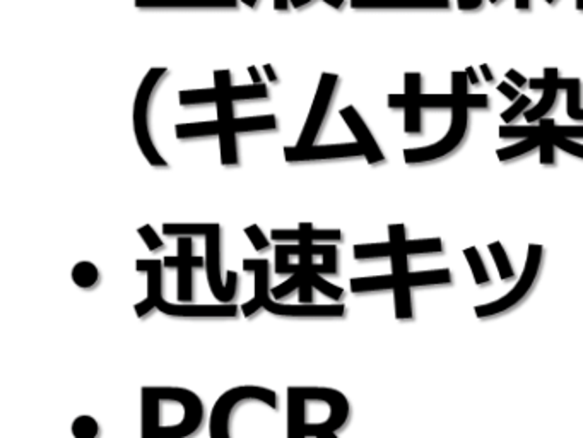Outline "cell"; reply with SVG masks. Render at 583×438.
<instances>
[{"instance_id": "26", "label": "cell", "mask_w": 583, "mask_h": 438, "mask_svg": "<svg viewBox=\"0 0 583 438\" xmlns=\"http://www.w3.org/2000/svg\"><path fill=\"white\" fill-rule=\"evenodd\" d=\"M72 281L82 290H89L99 281V269L89 260H80L72 267Z\"/></svg>"}, {"instance_id": "8", "label": "cell", "mask_w": 583, "mask_h": 438, "mask_svg": "<svg viewBox=\"0 0 583 438\" xmlns=\"http://www.w3.org/2000/svg\"><path fill=\"white\" fill-rule=\"evenodd\" d=\"M206 276L210 293L217 302H233L238 291V274L235 271H228L226 281H222L221 229L206 236Z\"/></svg>"}, {"instance_id": "50", "label": "cell", "mask_w": 583, "mask_h": 438, "mask_svg": "<svg viewBox=\"0 0 583 438\" xmlns=\"http://www.w3.org/2000/svg\"><path fill=\"white\" fill-rule=\"evenodd\" d=\"M482 3L481 2H475V0H459V7L462 10H475L479 9Z\"/></svg>"}, {"instance_id": "40", "label": "cell", "mask_w": 583, "mask_h": 438, "mask_svg": "<svg viewBox=\"0 0 583 438\" xmlns=\"http://www.w3.org/2000/svg\"><path fill=\"white\" fill-rule=\"evenodd\" d=\"M467 86H469V79H467L466 72H452V94L455 96L457 101H466L467 98Z\"/></svg>"}, {"instance_id": "1", "label": "cell", "mask_w": 583, "mask_h": 438, "mask_svg": "<svg viewBox=\"0 0 583 438\" xmlns=\"http://www.w3.org/2000/svg\"><path fill=\"white\" fill-rule=\"evenodd\" d=\"M243 269L253 272V297L250 302L241 305L245 317H252L264 309L275 317L287 318H340L346 315V305H315V303H282L271 298V264L267 259H245Z\"/></svg>"}, {"instance_id": "51", "label": "cell", "mask_w": 583, "mask_h": 438, "mask_svg": "<svg viewBox=\"0 0 583 438\" xmlns=\"http://www.w3.org/2000/svg\"><path fill=\"white\" fill-rule=\"evenodd\" d=\"M528 87H531V90H534V91L546 90V79H544V78L528 79Z\"/></svg>"}, {"instance_id": "13", "label": "cell", "mask_w": 583, "mask_h": 438, "mask_svg": "<svg viewBox=\"0 0 583 438\" xmlns=\"http://www.w3.org/2000/svg\"><path fill=\"white\" fill-rule=\"evenodd\" d=\"M274 241H294V243H315V241H340V229H317L310 222H300L296 229H272Z\"/></svg>"}, {"instance_id": "41", "label": "cell", "mask_w": 583, "mask_h": 438, "mask_svg": "<svg viewBox=\"0 0 583 438\" xmlns=\"http://www.w3.org/2000/svg\"><path fill=\"white\" fill-rule=\"evenodd\" d=\"M245 235H247L248 240L252 241L253 248H255L257 252L267 250V248L271 247V243H268L267 236L264 235L262 229H260L259 225H252V226H248V228H245Z\"/></svg>"}, {"instance_id": "36", "label": "cell", "mask_w": 583, "mask_h": 438, "mask_svg": "<svg viewBox=\"0 0 583 438\" xmlns=\"http://www.w3.org/2000/svg\"><path fill=\"white\" fill-rule=\"evenodd\" d=\"M554 127H556V122L551 118V122H549V139L552 141V144H554L556 148L561 149V151L568 153V155L582 157V160H583V144H580V142L571 141V139H566V137L556 134Z\"/></svg>"}, {"instance_id": "47", "label": "cell", "mask_w": 583, "mask_h": 438, "mask_svg": "<svg viewBox=\"0 0 583 438\" xmlns=\"http://www.w3.org/2000/svg\"><path fill=\"white\" fill-rule=\"evenodd\" d=\"M498 91H500V93L503 96H506L510 101H517V99L520 98L519 90H515V87H513L510 83H500V84H498Z\"/></svg>"}, {"instance_id": "64", "label": "cell", "mask_w": 583, "mask_h": 438, "mask_svg": "<svg viewBox=\"0 0 583 438\" xmlns=\"http://www.w3.org/2000/svg\"><path fill=\"white\" fill-rule=\"evenodd\" d=\"M475 2H481L482 3V0H475Z\"/></svg>"}, {"instance_id": "62", "label": "cell", "mask_w": 583, "mask_h": 438, "mask_svg": "<svg viewBox=\"0 0 583 438\" xmlns=\"http://www.w3.org/2000/svg\"><path fill=\"white\" fill-rule=\"evenodd\" d=\"M546 2H547V3H554L556 0H546Z\"/></svg>"}, {"instance_id": "34", "label": "cell", "mask_w": 583, "mask_h": 438, "mask_svg": "<svg viewBox=\"0 0 583 438\" xmlns=\"http://www.w3.org/2000/svg\"><path fill=\"white\" fill-rule=\"evenodd\" d=\"M500 137L503 139H531V137H539L544 134V129L540 125H503L500 127Z\"/></svg>"}, {"instance_id": "2", "label": "cell", "mask_w": 583, "mask_h": 438, "mask_svg": "<svg viewBox=\"0 0 583 438\" xmlns=\"http://www.w3.org/2000/svg\"><path fill=\"white\" fill-rule=\"evenodd\" d=\"M136 269L147 276V295L142 302L136 303L137 317H145L152 310H159L163 315L173 318H235L238 306L233 303L217 305H199V303H171L163 298V260L139 259Z\"/></svg>"}, {"instance_id": "42", "label": "cell", "mask_w": 583, "mask_h": 438, "mask_svg": "<svg viewBox=\"0 0 583 438\" xmlns=\"http://www.w3.org/2000/svg\"><path fill=\"white\" fill-rule=\"evenodd\" d=\"M137 233H139L142 240H144L145 247H147L151 252L159 250V248L163 247V240L158 236V233L154 232V228H152L151 225L141 226V228L137 229Z\"/></svg>"}, {"instance_id": "16", "label": "cell", "mask_w": 583, "mask_h": 438, "mask_svg": "<svg viewBox=\"0 0 583 438\" xmlns=\"http://www.w3.org/2000/svg\"><path fill=\"white\" fill-rule=\"evenodd\" d=\"M352 9H448L450 0H351Z\"/></svg>"}, {"instance_id": "9", "label": "cell", "mask_w": 583, "mask_h": 438, "mask_svg": "<svg viewBox=\"0 0 583 438\" xmlns=\"http://www.w3.org/2000/svg\"><path fill=\"white\" fill-rule=\"evenodd\" d=\"M337 83H339V76L329 74V72L322 74L315 98H313L312 108H310L308 117H306L300 139L296 142L298 148H308V146L315 144V139L318 137V134H320L322 127H324L325 117H327V111L332 103L333 93H336Z\"/></svg>"}, {"instance_id": "18", "label": "cell", "mask_w": 583, "mask_h": 438, "mask_svg": "<svg viewBox=\"0 0 583 438\" xmlns=\"http://www.w3.org/2000/svg\"><path fill=\"white\" fill-rule=\"evenodd\" d=\"M221 226L216 225V222H183V225H178V222H168V225H163V233L168 236H207L214 232H219Z\"/></svg>"}, {"instance_id": "38", "label": "cell", "mask_w": 583, "mask_h": 438, "mask_svg": "<svg viewBox=\"0 0 583 438\" xmlns=\"http://www.w3.org/2000/svg\"><path fill=\"white\" fill-rule=\"evenodd\" d=\"M405 132L419 134L421 132V106L417 101H410L405 106Z\"/></svg>"}, {"instance_id": "7", "label": "cell", "mask_w": 583, "mask_h": 438, "mask_svg": "<svg viewBox=\"0 0 583 438\" xmlns=\"http://www.w3.org/2000/svg\"><path fill=\"white\" fill-rule=\"evenodd\" d=\"M469 108L466 106V101H457V105L452 108V124L448 129L447 136L442 141L435 142L431 146H424V148L416 149H405L404 160L408 164H419L428 163V161L440 160L450 155L452 151L459 148L460 142L463 141L467 134V125H469Z\"/></svg>"}, {"instance_id": "12", "label": "cell", "mask_w": 583, "mask_h": 438, "mask_svg": "<svg viewBox=\"0 0 583 438\" xmlns=\"http://www.w3.org/2000/svg\"><path fill=\"white\" fill-rule=\"evenodd\" d=\"M340 117H343V120L347 124L352 136L356 137V142L363 148L364 157H366L368 163L377 164L385 161V156H383L382 149H380L377 141H375L373 134L370 132V129L364 124L361 115L358 113V110H356L354 106H346V108L340 110Z\"/></svg>"}, {"instance_id": "17", "label": "cell", "mask_w": 583, "mask_h": 438, "mask_svg": "<svg viewBox=\"0 0 583 438\" xmlns=\"http://www.w3.org/2000/svg\"><path fill=\"white\" fill-rule=\"evenodd\" d=\"M544 79H546V90H544L542 98L537 103L532 110L525 111V118H527L528 124H534V122L542 120L544 115L549 111L552 106H554L556 96H558V69L556 67H547L544 71Z\"/></svg>"}, {"instance_id": "4", "label": "cell", "mask_w": 583, "mask_h": 438, "mask_svg": "<svg viewBox=\"0 0 583 438\" xmlns=\"http://www.w3.org/2000/svg\"><path fill=\"white\" fill-rule=\"evenodd\" d=\"M166 74V67H154L149 69L147 74L142 79L139 90H137L136 99H134V134H136V141L139 144L142 155H144L145 161H147L151 167H168L166 160L159 155L158 149H156L154 142L151 139V132H149L147 127V108L149 101H151V96L154 93L156 86H158L159 79Z\"/></svg>"}, {"instance_id": "33", "label": "cell", "mask_w": 583, "mask_h": 438, "mask_svg": "<svg viewBox=\"0 0 583 438\" xmlns=\"http://www.w3.org/2000/svg\"><path fill=\"white\" fill-rule=\"evenodd\" d=\"M488 248H489L491 257H493L494 264H496L498 272H500V278L503 279V281H508V279H512L513 276H515V272H513L512 264H510L508 255H506L503 243H501V241H493V243H491Z\"/></svg>"}, {"instance_id": "57", "label": "cell", "mask_w": 583, "mask_h": 438, "mask_svg": "<svg viewBox=\"0 0 583 438\" xmlns=\"http://www.w3.org/2000/svg\"><path fill=\"white\" fill-rule=\"evenodd\" d=\"M289 2H291V0H274L275 10H287V7H289Z\"/></svg>"}, {"instance_id": "56", "label": "cell", "mask_w": 583, "mask_h": 438, "mask_svg": "<svg viewBox=\"0 0 583 438\" xmlns=\"http://www.w3.org/2000/svg\"><path fill=\"white\" fill-rule=\"evenodd\" d=\"M481 72H482V76H484L488 83H491V80H494V76H493V72H491V69H489L488 64H482L481 65Z\"/></svg>"}, {"instance_id": "32", "label": "cell", "mask_w": 583, "mask_h": 438, "mask_svg": "<svg viewBox=\"0 0 583 438\" xmlns=\"http://www.w3.org/2000/svg\"><path fill=\"white\" fill-rule=\"evenodd\" d=\"M404 252L408 255H429L442 253L443 241L440 238H424V240H405Z\"/></svg>"}, {"instance_id": "6", "label": "cell", "mask_w": 583, "mask_h": 438, "mask_svg": "<svg viewBox=\"0 0 583 438\" xmlns=\"http://www.w3.org/2000/svg\"><path fill=\"white\" fill-rule=\"evenodd\" d=\"M405 226L390 225L389 226V241H392L395 250L390 257L392 262L394 276V302H395V317L398 320H412V299H410V284H409V255L404 252L405 243Z\"/></svg>"}, {"instance_id": "22", "label": "cell", "mask_w": 583, "mask_h": 438, "mask_svg": "<svg viewBox=\"0 0 583 438\" xmlns=\"http://www.w3.org/2000/svg\"><path fill=\"white\" fill-rule=\"evenodd\" d=\"M450 283H452L450 269H431V271L409 272L410 288L445 286V284H450Z\"/></svg>"}, {"instance_id": "5", "label": "cell", "mask_w": 583, "mask_h": 438, "mask_svg": "<svg viewBox=\"0 0 583 438\" xmlns=\"http://www.w3.org/2000/svg\"><path fill=\"white\" fill-rule=\"evenodd\" d=\"M540 264H542V247L535 243L528 245L527 262H525L524 272H521L520 279L517 281L515 286H513L505 297L494 299V302L491 303L475 306V315H477L479 318L498 317V315H503L510 312L512 309H515L517 305H520V303L528 297L532 288H534L537 276H539L540 271Z\"/></svg>"}, {"instance_id": "21", "label": "cell", "mask_w": 583, "mask_h": 438, "mask_svg": "<svg viewBox=\"0 0 583 438\" xmlns=\"http://www.w3.org/2000/svg\"><path fill=\"white\" fill-rule=\"evenodd\" d=\"M175 134L178 139H195V137H213L219 136V122H194V124H180L175 127Z\"/></svg>"}, {"instance_id": "3", "label": "cell", "mask_w": 583, "mask_h": 438, "mask_svg": "<svg viewBox=\"0 0 583 438\" xmlns=\"http://www.w3.org/2000/svg\"><path fill=\"white\" fill-rule=\"evenodd\" d=\"M245 402H260L272 409L278 407V394L274 390L259 386H238L226 390L210 411L209 437L210 438H231L229 423L238 406Z\"/></svg>"}, {"instance_id": "44", "label": "cell", "mask_w": 583, "mask_h": 438, "mask_svg": "<svg viewBox=\"0 0 583 438\" xmlns=\"http://www.w3.org/2000/svg\"><path fill=\"white\" fill-rule=\"evenodd\" d=\"M554 132L559 134V136L566 137V139H583V125H570V127H561L556 125Z\"/></svg>"}, {"instance_id": "52", "label": "cell", "mask_w": 583, "mask_h": 438, "mask_svg": "<svg viewBox=\"0 0 583 438\" xmlns=\"http://www.w3.org/2000/svg\"><path fill=\"white\" fill-rule=\"evenodd\" d=\"M248 74H250L253 84H262V79H260L259 69L253 67V65H252V67H248Z\"/></svg>"}, {"instance_id": "54", "label": "cell", "mask_w": 583, "mask_h": 438, "mask_svg": "<svg viewBox=\"0 0 583 438\" xmlns=\"http://www.w3.org/2000/svg\"><path fill=\"white\" fill-rule=\"evenodd\" d=\"M466 74H467V79H469V84H474V86H477L479 84V79H477V74L474 72L473 67H467L466 69Z\"/></svg>"}, {"instance_id": "10", "label": "cell", "mask_w": 583, "mask_h": 438, "mask_svg": "<svg viewBox=\"0 0 583 438\" xmlns=\"http://www.w3.org/2000/svg\"><path fill=\"white\" fill-rule=\"evenodd\" d=\"M178 252L175 257H164L163 266L176 269L178 271V302L192 303L194 302V269H201L206 266V257L194 255V241L190 236L178 238Z\"/></svg>"}, {"instance_id": "19", "label": "cell", "mask_w": 583, "mask_h": 438, "mask_svg": "<svg viewBox=\"0 0 583 438\" xmlns=\"http://www.w3.org/2000/svg\"><path fill=\"white\" fill-rule=\"evenodd\" d=\"M558 90L566 91V113L571 120L583 122V110L580 106V79H558Z\"/></svg>"}, {"instance_id": "24", "label": "cell", "mask_w": 583, "mask_h": 438, "mask_svg": "<svg viewBox=\"0 0 583 438\" xmlns=\"http://www.w3.org/2000/svg\"><path fill=\"white\" fill-rule=\"evenodd\" d=\"M221 125L219 142H221V163L224 167H236L238 164V148H236V132L233 125Z\"/></svg>"}, {"instance_id": "55", "label": "cell", "mask_w": 583, "mask_h": 438, "mask_svg": "<svg viewBox=\"0 0 583 438\" xmlns=\"http://www.w3.org/2000/svg\"><path fill=\"white\" fill-rule=\"evenodd\" d=\"M313 438H339L336 435V432H332V430H320V432H317Z\"/></svg>"}, {"instance_id": "43", "label": "cell", "mask_w": 583, "mask_h": 438, "mask_svg": "<svg viewBox=\"0 0 583 438\" xmlns=\"http://www.w3.org/2000/svg\"><path fill=\"white\" fill-rule=\"evenodd\" d=\"M405 96L410 101H417L421 93V74H416V72H408L405 74Z\"/></svg>"}, {"instance_id": "60", "label": "cell", "mask_w": 583, "mask_h": 438, "mask_svg": "<svg viewBox=\"0 0 583 438\" xmlns=\"http://www.w3.org/2000/svg\"><path fill=\"white\" fill-rule=\"evenodd\" d=\"M241 2H243L247 7H252V9L257 6V0H241Z\"/></svg>"}, {"instance_id": "35", "label": "cell", "mask_w": 583, "mask_h": 438, "mask_svg": "<svg viewBox=\"0 0 583 438\" xmlns=\"http://www.w3.org/2000/svg\"><path fill=\"white\" fill-rule=\"evenodd\" d=\"M72 435L75 438H98L99 425L93 416H78L72 421Z\"/></svg>"}, {"instance_id": "27", "label": "cell", "mask_w": 583, "mask_h": 438, "mask_svg": "<svg viewBox=\"0 0 583 438\" xmlns=\"http://www.w3.org/2000/svg\"><path fill=\"white\" fill-rule=\"evenodd\" d=\"M544 129V127H542ZM544 137H546V129H544V134L539 137H531V139H521L519 144H513V146H508V148H503V149H498L496 151V156L500 161H510V160H515V157H520L524 155H527V153L534 151L540 146V142L544 141Z\"/></svg>"}, {"instance_id": "29", "label": "cell", "mask_w": 583, "mask_h": 438, "mask_svg": "<svg viewBox=\"0 0 583 438\" xmlns=\"http://www.w3.org/2000/svg\"><path fill=\"white\" fill-rule=\"evenodd\" d=\"M310 250L315 257H320L322 262L318 264L320 274H336L337 272V247L333 245H310Z\"/></svg>"}, {"instance_id": "59", "label": "cell", "mask_w": 583, "mask_h": 438, "mask_svg": "<svg viewBox=\"0 0 583 438\" xmlns=\"http://www.w3.org/2000/svg\"><path fill=\"white\" fill-rule=\"evenodd\" d=\"M515 7L519 10L528 9V0H515Z\"/></svg>"}, {"instance_id": "63", "label": "cell", "mask_w": 583, "mask_h": 438, "mask_svg": "<svg viewBox=\"0 0 583 438\" xmlns=\"http://www.w3.org/2000/svg\"><path fill=\"white\" fill-rule=\"evenodd\" d=\"M489 2H493V3H494V2H498V0H489Z\"/></svg>"}, {"instance_id": "28", "label": "cell", "mask_w": 583, "mask_h": 438, "mask_svg": "<svg viewBox=\"0 0 583 438\" xmlns=\"http://www.w3.org/2000/svg\"><path fill=\"white\" fill-rule=\"evenodd\" d=\"M395 250L392 241H383V243H364L354 245V257L358 260H370V259H390Z\"/></svg>"}, {"instance_id": "49", "label": "cell", "mask_w": 583, "mask_h": 438, "mask_svg": "<svg viewBox=\"0 0 583 438\" xmlns=\"http://www.w3.org/2000/svg\"><path fill=\"white\" fill-rule=\"evenodd\" d=\"M506 79H508L510 83H513V84H515V86H519V87L525 86V84H527V79H525L524 76H521L520 72H517V71H508V72H506Z\"/></svg>"}, {"instance_id": "14", "label": "cell", "mask_w": 583, "mask_h": 438, "mask_svg": "<svg viewBox=\"0 0 583 438\" xmlns=\"http://www.w3.org/2000/svg\"><path fill=\"white\" fill-rule=\"evenodd\" d=\"M306 404H308V401H306L301 387H289V389H287V438H306L305 430H303L305 423H312V425H315V423H322V421L305 420ZM331 420H333V418H331ZM324 421H327V420H324ZM333 421H337V420H333ZM337 423H340V421H337ZM340 425H343V423H340Z\"/></svg>"}, {"instance_id": "11", "label": "cell", "mask_w": 583, "mask_h": 438, "mask_svg": "<svg viewBox=\"0 0 583 438\" xmlns=\"http://www.w3.org/2000/svg\"><path fill=\"white\" fill-rule=\"evenodd\" d=\"M364 156V151L358 142H344V144H322L298 148V146H286L284 157L287 163H308V161H329L344 160V157Z\"/></svg>"}, {"instance_id": "39", "label": "cell", "mask_w": 583, "mask_h": 438, "mask_svg": "<svg viewBox=\"0 0 583 438\" xmlns=\"http://www.w3.org/2000/svg\"><path fill=\"white\" fill-rule=\"evenodd\" d=\"M528 106H531V98L520 94V98L517 99V101H513V105L501 113V118H503L505 124H512L515 118H519L521 113H525V111L528 110Z\"/></svg>"}, {"instance_id": "23", "label": "cell", "mask_w": 583, "mask_h": 438, "mask_svg": "<svg viewBox=\"0 0 583 438\" xmlns=\"http://www.w3.org/2000/svg\"><path fill=\"white\" fill-rule=\"evenodd\" d=\"M278 129L275 115H259V117H241L233 120V130L241 132H264V130Z\"/></svg>"}, {"instance_id": "48", "label": "cell", "mask_w": 583, "mask_h": 438, "mask_svg": "<svg viewBox=\"0 0 583 438\" xmlns=\"http://www.w3.org/2000/svg\"><path fill=\"white\" fill-rule=\"evenodd\" d=\"M408 103H409V99H408V96H405V93L404 94H390L389 96V106H390V108H404L405 110Z\"/></svg>"}, {"instance_id": "46", "label": "cell", "mask_w": 583, "mask_h": 438, "mask_svg": "<svg viewBox=\"0 0 583 438\" xmlns=\"http://www.w3.org/2000/svg\"><path fill=\"white\" fill-rule=\"evenodd\" d=\"M489 99L486 94H467L466 106L467 108H488Z\"/></svg>"}, {"instance_id": "58", "label": "cell", "mask_w": 583, "mask_h": 438, "mask_svg": "<svg viewBox=\"0 0 583 438\" xmlns=\"http://www.w3.org/2000/svg\"><path fill=\"white\" fill-rule=\"evenodd\" d=\"M310 2H312V0H291V6H293L294 9H301V7L308 6Z\"/></svg>"}, {"instance_id": "20", "label": "cell", "mask_w": 583, "mask_h": 438, "mask_svg": "<svg viewBox=\"0 0 583 438\" xmlns=\"http://www.w3.org/2000/svg\"><path fill=\"white\" fill-rule=\"evenodd\" d=\"M351 291L354 295L363 293H377V291H389L394 290V276H370V278H352L349 281Z\"/></svg>"}, {"instance_id": "53", "label": "cell", "mask_w": 583, "mask_h": 438, "mask_svg": "<svg viewBox=\"0 0 583 438\" xmlns=\"http://www.w3.org/2000/svg\"><path fill=\"white\" fill-rule=\"evenodd\" d=\"M264 71H266L267 78H268V80H271V83H278V76H275V72H274V67H272V65H271V64L264 65Z\"/></svg>"}, {"instance_id": "31", "label": "cell", "mask_w": 583, "mask_h": 438, "mask_svg": "<svg viewBox=\"0 0 583 438\" xmlns=\"http://www.w3.org/2000/svg\"><path fill=\"white\" fill-rule=\"evenodd\" d=\"M233 101H245V99H266L268 96L266 84H250V86H231L222 91Z\"/></svg>"}, {"instance_id": "37", "label": "cell", "mask_w": 583, "mask_h": 438, "mask_svg": "<svg viewBox=\"0 0 583 438\" xmlns=\"http://www.w3.org/2000/svg\"><path fill=\"white\" fill-rule=\"evenodd\" d=\"M421 108H454L457 99L454 94H421L417 99Z\"/></svg>"}, {"instance_id": "45", "label": "cell", "mask_w": 583, "mask_h": 438, "mask_svg": "<svg viewBox=\"0 0 583 438\" xmlns=\"http://www.w3.org/2000/svg\"><path fill=\"white\" fill-rule=\"evenodd\" d=\"M231 84V72L229 71H216L214 72V87L219 91L229 90Z\"/></svg>"}, {"instance_id": "61", "label": "cell", "mask_w": 583, "mask_h": 438, "mask_svg": "<svg viewBox=\"0 0 583 438\" xmlns=\"http://www.w3.org/2000/svg\"><path fill=\"white\" fill-rule=\"evenodd\" d=\"M577 9L583 10V0H577Z\"/></svg>"}, {"instance_id": "15", "label": "cell", "mask_w": 583, "mask_h": 438, "mask_svg": "<svg viewBox=\"0 0 583 438\" xmlns=\"http://www.w3.org/2000/svg\"><path fill=\"white\" fill-rule=\"evenodd\" d=\"M139 9H236L238 0H136Z\"/></svg>"}, {"instance_id": "30", "label": "cell", "mask_w": 583, "mask_h": 438, "mask_svg": "<svg viewBox=\"0 0 583 438\" xmlns=\"http://www.w3.org/2000/svg\"><path fill=\"white\" fill-rule=\"evenodd\" d=\"M463 255H466L467 264H469L470 271H473V278L475 284H479V286L489 284L491 283L489 272H488V269H486L484 260H482L481 253H479L477 248L475 247L466 248V250H463Z\"/></svg>"}, {"instance_id": "25", "label": "cell", "mask_w": 583, "mask_h": 438, "mask_svg": "<svg viewBox=\"0 0 583 438\" xmlns=\"http://www.w3.org/2000/svg\"><path fill=\"white\" fill-rule=\"evenodd\" d=\"M224 96V93L216 87L213 90H185L180 91L178 99L182 106H194V105H209V103H217Z\"/></svg>"}]
</instances>
